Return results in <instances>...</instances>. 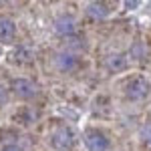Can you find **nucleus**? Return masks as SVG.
<instances>
[{"label": "nucleus", "mask_w": 151, "mask_h": 151, "mask_svg": "<svg viewBox=\"0 0 151 151\" xmlns=\"http://www.w3.org/2000/svg\"><path fill=\"white\" fill-rule=\"evenodd\" d=\"M125 93L131 101H143L151 93V81L143 75H137L125 85Z\"/></svg>", "instance_id": "1"}, {"label": "nucleus", "mask_w": 151, "mask_h": 151, "mask_svg": "<svg viewBox=\"0 0 151 151\" xmlns=\"http://www.w3.org/2000/svg\"><path fill=\"white\" fill-rule=\"evenodd\" d=\"M85 145L89 151H107L109 149V141L101 131H95V129H89L85 133Z\"/></svg>", "instance_id": "2"}, {"label": "nucleus", "mask_w": 151, "mask_h": 151, "mask_svg": "<svg viewBox=\"0 0 151 151\" xmlns=\"http://www.w3.org/2000/svg\"><path fill=\"white\" fill-rule=\"evenodd\" d=\"M52 145L57 149H70L75 145V133L69 127H60L52 133Z\"/></svg>", "instance_id": "3"}, {"label": "nucleus", "mask_w": 151, "mask_h": 151, "mask_svg": "<svg viewBox=\"0 0 151 151\" xmlns=\"http://www.w3.org/2000/svg\"><path fill=\"white\" fill-rule=\"evenodd\" d=\"M12 91L18 97H22V99H30V97H35L38 93V87L28 79H14L12 81Z\"/></svg>", "instance_id": "4"}, {"label": "nucleus", "mask_w": 151, "mask_h": 151, "mask_svg": "<svg viewBox=\"0 0 151 151\" xmlns=\"http://www.w3.org/2000/svg\"><path fill=\"white\" fill-rule=\"evenodd\" d=\"M14 36H16V24L6 16H0V42L8 45L14 40Z\"/></svg>", "instance_id": "5"}, {"label": "nucleus", "mask_w": 151, "mask_h": 151, "mask_svg": "<svg viewBox=\"0 0 151 151\" xmlns=\"http://www.w3.org/2000/svg\"><path fill=\"white\" fill-rule=\"evenodd\" d=\"M77 65H79V58L75 57V55H70V52H60L57 57V67L60 70H65V73L67 70H73Z\"/></svg>", "instance_id": "6"}, {"label": "nucleus", "mask_w": 151, "mask_h": 151, "mask_svg": "<svg viewBox=\"0 0 151 151\" xmlns=\"http://www.w3.org/2000/svg\"><path fill=\"white\" fill-rule=\"evenodd\" d=\"M55 28H57L58 35L70 36L73 32H75V20H73L70 16H60V18L57 20V24H55Z\"/></svg>", "instance_id": "7"}, {"label": "nucleus", "mask_w": 151, "mask_h": 151, "mask_svg": "<svg viewBox=\"0 0 151 151\" xmlns=\"http://www.w3.org/2000/svg\"><path fill=\"white\" fill-rule=\"evenodd\" d=\"M12 60H16V63H32L35 60V50L30 47H18L12 52Z\"/></svg>", "instance_id": "8"}, {"label": "nucleus", "mask_w": 151, "mask_h": 151, "mask_svg": "<svg viewBox=\"0 0 151 151\" xmlns=\"http://www.w3.org/2000/svg\"><path fill=\"white\" fill-rule=\"evenodd\" d=\"M105 65H107V69L113 70V73H115V70H123L127 67V57H125V55H111V57L107 58Z\"/></svg>", "instance_id": "9"}, {"label": "nucleus", "mask_w": 151, "mask_h": 151, "mask_svg": "<svg viewBox=\"0 0 151 151\" xmlns=\"http://www.w3.org/2000/svg\"><path fill=\"white\" fill-rule=\"evenodd\" d=\"M87 12L91 16H95V18H105L109 14V8H107V4H103V2H93V4H89Z\"/></svg>", "instance_id": "10"}, {"label": "nucleus", "mask_w": 151, "mask_h": 151, "mask_svg": "<svg viewBox=\"0 0 151 151\" xmlns=\"http://www.w3.org/2000/svg\"><path fill=\"white\" fill-rule=\"evenodd\" d=\"M141 139H143V143H145V147H147V149H151V127H145V129H143Z\"/></svg>", "instance_id": "11"}, {"label": "nucleus", "mask_w": 151, "mask_h": 151, "mask_svg": "<svg viewBox=\"0 0 151 151\" xmlns=\"http://www.w3.org/2000/svg\"><path fill=\"white\" fill-rule=\"evenodd\" d=\"M6 103H8V93L4 87H0V107H4Z\"/></svg>", "instance_id": "12"}, {"label": "nucleus", "mask_w": 151, "mask_h": 151, "mask_svg": "<svg viewBox=\"0 0 151 151\" xmlns=\"http://www.w3.org/2000/svg\"><path fill=\"white\" fill-rule=\"evenodd\" d=\"M2 151H22V149H20L18 145H4V147H2Z\"/></svg>", "instance_id": "13"}, {"label": "nucleus", "mask_w": 151, "mask_h": 151, "mask_svg": "<svg viewBox=\"0 0 151 151\" xmlns=\"http://www.w3.org/2000/svg\"><path fill=\"white\" fill-rule=\"evenodd\" d=\"M137 4H139V2H125V6H127V8H129V6L133 8V6H137Z\"/></svg>", "instance_id": "14"}]
</instances>
